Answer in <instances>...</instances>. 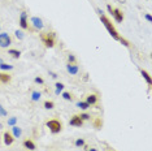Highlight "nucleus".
Returning a JSON list of instances; mask_svg holds the SVG:
<instances>
[{"mask_svg": "<svg viewBox=\"0 0 152 151\" xmlns=\"http://www.w3.org/2000/svg\"><path fill=\"white\" fill-rule=\"evenodd\" d=\"M69 124L72 125V127H77V128H81L83 125V120L79 117V115H74L72 119H70Z\"/></svg>", "mask_w": 152, "mask_h": 151, "instance_id": "423d86ee", "label": "nucleus"}, {"mask_svg": "<svg viewBox=\"0 0 152 151\" xmlns=\"http://www.w3.org/2000/svg\"><path fill=\"white\" fill-rule=\"evenodd\" d=\"M76 146H77V147H82V146H85V139L78 138L76 141Z\"/></svg>", "mask_w": 152, "mask_h": 151, "instance_id": "393cba45", "label": "nucleus"}, {"mask_svg": "<svg viewBox=\"0 0 152 151\" xmlns=\"http://www.w3.org/2000/svg\"><path fill=\"white\" fill-rule=\"evenodd\" d=\"M77 107H78V108H81V109H83V111H85V109H87V108H90V107H91V106L88 104L87 102H78V103H77Z\"/></svg>", "mask_w": 152, "mask_h": 151, "instance_id": "a211bd4d", "label": "nucleus"}, {"mask_svg": "<svg viewBox=\"0 0 152 151\" xmlns=\"http://www.w3.org/2000/svg\"><path fill=\"white\" fill-rule=\"evenodd\" d=\"M20 26L22 29H28L29 28V24H28V13L26 12H22L21 16H20Z\"/></svg>", "mask_w": 152, "mask_h": 151, "instance_id": "0eeeda50", "label": "nucleus"}, {"mask_svg": "<svg viewBox=\"0 0 152 151\" xmlns=\"http://www.w3.org/2000/svg\"><path fill=\"white\" fill-rule=\"evenodd\" d=\"M49 76H51L52 78H57V74H56L55 72H49Z\"/></svg>", "mask_w": 152, "mask_h": 151, "instance_id": "473e14b6", "label": "nucleus"}, {"mask_svg": "<svg viewBox=\"0 0 152 151\" xmlns=\"http://www.w3.org/2000/svg\"><path fill=\"white\" fill-rule=\"evenodd\" d=\"M11 44H12L11 37L7 34V33H1V34H0V47L7 48V47H9Z\"/></svg>", "mask_w": 152, "mask_h": 151, "instance_id": "39448f33", "label": "nucleus"}, {"mask_svg": "<svg viewBox=\"0 0 152 151\" xmlns=\"http://www.w3.org/2000/svg\"><path fill=\"white\" fill-rule=\"evenodd\" d=\"M56 86V95H59V94H60V91H63V90H64V83H61V82H57L55 85Z\"/></svg>", "mask_w": 152, "mask_h": 151, "instance_id": "aec40b11", "label": "nucleus"}, {"mask_svg": "<svg viewBox=\"0 0 152 151\" xmlns=\"http://www.w3.org/2000/svg\"><path fill=\"white\" fill-rule=\"evenodd\" d=\"M0 28H1V25H0Z\"/></svg>", "mask_w": 152, "mask_h": 151, "instance_id": "e433bc0d", "label": "nucleus"}, {"mask_svg": "<svg viewBox=\"0 0 152 151\" xmlns=\"http://www.w3.org/2000/svg\"><path fill=\"white\" fill-rule=\"evenodd\" d=\"M53 107H55V103L52 102V100H46L44 102V108L46 109H52Z\"/></svg>", "mask_w": 152, "mask_h": 151, "instance_id": "412c9836", "label": "nucleus"}, {"mask_svg": "<svg viewBox=\"0 0 152 151\" xmlns=\"http://www.w3.org/2000/svg\"><path fill=\"white\" fill-rule=\"evenodd\" d=\"M118 1H120V3H122V4L126 3V0H118Z\"/></svg>", "mask_w": 152, "mask_h": 151, "instance_id": "f704fd0d", "label": "nucleus"}, {"mask_svg": "<svg viewBox=\"0 0 152 151\" xmlns=\"http://www.w3.org/2000/svg\"><path fill=\"white\" fill-rule=\"evenodd\" d=\"M66 71L69 72L70 74H77L78 73V71H79V68H78V65H76V64H68L66 65Z\"/></svg>", "mask_w": 152, "mask_h": 151, "instance_id": "9b49d317", "label": "nucleus"}, {"mask_svg": "<svg viewBox=\"0 0 152 151\" xmlns=\"http://www.w3.org/2000/svg\"><path fill=\"white\" fill-rule=\"evenodd\" d=\"M3 139H4V143H5L7 146H11L14 142V137H13V134H11L9 132H5L3 134Z\"/></svg>", "mask_w": 152, "mask_h": 151, "instance_id": "6e6552de", "label": "nucleus"}, {"mask_svg": "<svg viewBox=\"0 0 152 151\" xmlns=\"http://www.w3.org/2000/svg\"><path fill=\"white\" fill-rule=\"evenodd\" d=\"M55 37H56L55 33H42L40 34V39H42L43 44L48 47V48H52L55 46Z\"/></svg>", "mask_w": 152, "mask_h": 151, "instance_id": "f03ea898", "label": "nucleus"}, {"mask_svg": "<svg viewBox=\"0 0 152 151\" xmlns=\"http://www.w3.org/2000/svg\"><path fill=\"white\" fill-rule=\"evenodd\" d=\"M79 117H81L83 121H86V120H90V117H91V116H90V115H87V113H81V115H79Z\"/></svg>", "mask_w": 152, "mask_h": 151, "instance_id": "c756f323", "label": "nucleus"}, {"mask_svg": "<svg viewBox=\"0 0 152 151\" xmlns=\"http://www.w3.org/2000/svg\"><path fill=\"white\" fill-rule=\"evenodd\" d=\"M86 102H87L90 106L96 104V103H97V95H95V94H90V95H87Z\"/></svg>", "mask_w": 152, "mask_h": 151, "instance_id": "f8f14e48", "label": "nucleus"}, {"mask_svg": "<svg viewBox=\"0 0 152 151\" xmlns=\"http://www.w3.org/2000/svg\"><path fill=\"white\" fill-rule=\"evenodd\" d=\"M120 42H121V43L122 44H124V46L125 47H130V43H129V40H126V39H125V38H122V37H120Z\"/></svg>", "mask_w": 152, "mask_h": 151, "instance_id": "bb28decb", "label": "nucleus"}, {"mask_svg": "<svg viewBox=\"0 0 152 151\" xmlns=\"http://www.w3.org/2000/svg\"><path fill=\"white\" fill-rule=\"evenodd\" d=\"M46 125H47V128L51 130V133H53V134H57V133H60L61 130H63V124L59 120H49V121H47Z\"/></svg>", "mask_w": 152, "mask_h": 151, "instance_id": "7ed1b4c3", "label": "nucleus"}, {"mask_svg": "<svg viewBox=\"0 0 152 151\" xmlns=\"http://www.w3.org/2000/svg\"><path fill=\"white\" fill-rule=\"evenodd\" d=\"M107 9H108V12L111 13V15L114 17V20H116V22H118V24H121L122 21H124V13L121 12V11L118 9V8H113L112 5H107Z\"/></svg>", "mask_w": 152, "mask_h": 151, "instance_id": "20e7f679", "label": "nucleus"}, {"mask_svg": "<svg viewBox=\"0 0 152 151\" xmlns=\"http://www.w3.org/2000/svg\"><path fill=\"white\" fill-rule=\"evenodd\" d=\"M94 127L96 128V129H100V128L103 127V121H101V119H99V117H97L96 120L94 121Z\"/></svg>", "mask_w": 152, "mask_h": 151, "instance_id": "4be33fe9", "label": "nucleus"}, {"mask_svg": "<svg viewBox=\"0 0 152 151\" xmlns=\"http://www.w3.org/2000/svg\"><path fill=\"white\" fill-rule=\"evenodd\" d=\"M144 18H146L148 22H152V17H151V15H148V13H147V15H144Z\"/></svg>", "mask_w": 152, "mask_h": 151, "instance_id": "2f4dec72", "label": "nucleus"}, {"mask_svg": "<svg viewBox=\"0 0 152 151\" xmlns=\"http://www.w3.org/2000/svg\"><path fill=\"white\" fill-rule=\"evenodd\" d=\"M8 53H9V55H12V57H14V59H18L20 56H21V52H20L18 49H9V51H8Z\"/></svg>", "mask_w": 152, "mask_h": 151, "instance_id": "f3484780", "label": "nucleus"}, {"mask_svg": "<svg viewBox=\"0 0 152 151\" xmlns=\"http://www.w3.org/2000/svg\"><path fill=\"white\" fill-rule=\"evenodd\" d=\"M140 74H142V76H143V78L146 80V82L148 83V85H151V82H152V80H151V76H149V74L147 73V72L144 71V69H140Z\"/></svg>", "mask_w": 152, "mask_h": 151, "instance_id": "2eb2a0df", "label": "nucleus"}, {"mask_svg": "<svg viewBox=\"0 0 152 151\" xmlns=\"http://www.w3.org/2000/svg\"><path fill=\"white\" fill-rule=\"evenodd\" d=\"M88 151H97V148H95V147H92V148H88Z\"/></svg>", "mask_w": 152, "mask_h": 151, "instance_id": "72a5a7b5", "label": "nucleus"}, {"mask_svg": "<svg viewBox=\"0 0 152 151\" xmlns=\"http://www.w3.org/2000/svg\"><path fill=\"white\" fill-rule=\"evenodd\" d=\"M24 147L28 148V150H30V151H34L35 148H37V146H35V143H34L31 139H25L24 141Z\"/></svg>", "mask_w": 152, "mask_h": 151, "instance_id": "9d476101", "label": "nucleus"}, {"mask_svg": "<svg viewBox=\"0 0 152 151\" xmlns=\"http://www.w3.org/2000/svg\"><path fill=\"white\" fill-rule=\"evenodd\" d=\"M40 96H42V94H40L39 91H33V93H31V100H33V102H38L40 99Z\"/></svg>", "mask_w": 152, "mask_h": 151, "instance_id": "dca6fc26", "label": "nucleus"}, {"mask_svg": "<svg viewBox=\"0 0 152 151\" xmlns=\"http://www.w3.org/2000/svg\"><path fill=\"white\" fill-rule=\"evenodd\" d=\"M12 81V77H11V74L8 73H0V82L3 83H9Z\"/></svg>", "mask_w": 152, "mask_h": 151, "instance_id": "ddd939ff", "label": "nucleus"}, {"mask_svg": "<svg viewBox=\"0 0 152 151\" xmlns=\"http://www.w3.org/2000/svg\"><path fill=\"white\" fill-rule=\"evenodd\" d=\"M68 61H69V64H76V61H77V59H76V56L74 55H68Z\"/></svg>", "mask_w": 152, "mask_h": 151, "instance_id": "5701e85b", "label": "nucleus"}, {"mask_svg": "<svg viewBox=\"0 0 152 151\" xmlns=\"http://www.w3.org/2000/svg\"><path fill=\"white\" fill-rule=\"evenodd\" d=\"M100 16V20H101V22H103V25L105 26V29L108 30V33L111 34V37L113 38L114 40H118L120 39V34H118V31L116 30V28H114V25L111 22V20L107 17L104 13H101V15H99Z\"/></svg>", "mask_w": 152, "mask_h": 151, "instance_id": "f257e3e1", "label": "nucleus"}, {"mask_svg": "<svg viewBox=\"0 0 152 151\" xmlns=\"http://www.w3.org/2000/svg\"><path fill=\"white\" fill-rule=\"evenodd\" d=\"M12 130H13V137H14V138H18V137H21V134H22L21 128H18L17 125H14V127H12Z\"/></svg>", "mask_w": 152, "mask_h": 151, "instance_id": "4468645a", "label": "nucleus"}, {"mask_svg": "<svg viewBox=\"0 0 152 151\" xmlns=\"http://www.w3.org/2000/svg\"><path fill=\"white\" fill-rule=\"evenodd\" d=\"M7 115H8V112H7L5 109H4L3 106H0V116H1V117H5Z\"/></svg>", "mask_w": 152, "mask_h": 151, "instance_id": "c85d7f7f", "label": "nucleus"}, {"mask_svg": "<svg viewBox=\"0 0 152 151\" xmlns=\"http://www.w3.org/2000/svg\"><path fill=\"white\" fill-rule=\"evenodd\" d=\"M16 123H17V117H11V119H8V125H11V127H14Z\"/></svg>", "mask_w": 152, "mask_h": 151, "instance_id": "b1692460", "label": "nucleus"}, {"mask_svg": "<svg viewBox=\"0 0 152 151\" xmlns=\"http://www.w3.org/2000/svg\"><path fill=\"white\" fill-rule=\"evenodd\" d=\"M35 83H39V85H43L44 83V81H43V78H40V77H35Z\"/></svg>", "mask_w": 152, "mask_h": 151, "instance_id": "7c9ffc66", "label": "nucleus"}, {"mask_svg": "<svg viewBox=\"0 0 152 151\" xmlns=\"http://www.w3.org/2000/svg\"><path fill=\"white\" fill-rule=\"evenodd\" d=\"M14 34H16V37L18 38L20 40H22V39H24V33H22V31H20V30H16V31H14Z\"/></svg>", "mask_w": 152, "mask_h": 151, "instance_id": "cd10ccee", "label": "nucleus"}, {"mask_svg": "<svg viewBox=\"0 0 152 151\" xmlns=\"http://www.w3.org/2000/svg\"><path fill=\"white\" fill-rule=\"evenodd\" d=\"M1 63H3V59H1V57H0V64H1Z\"/></svg>", "mask_w": 152, "mask_h": 151, "instance_id": "c9c22d12", "label": "nucleus"}, {"mask_svg": "<svg viewBox=\"0 0 152 151\" xmlns=\"http://www.w3.org/2000/svg\"><path fill=\"white\" fill-rule=\"evenodd\" d=\"M31 24H33V26L35 29H38V30H40V29H43V21L39 18V17H33L31 18Z\"/></svg>", "mask_w": 152, "mask_h": 151, "instance_id": "1a4fd4ad", "label": "nucleus"}, {"mask_svg": "<svg viewBox=\"0 0 152 151\" xmlns=\"http://www.w3.org/2000/svg\"><path fill=\"white\" fill-rule=\"evenodd\" d=\"M0 69L1 71H12L13 65H9V64H7V63H1L0 64Z\"/></svg>", "mask_w": 152, "mask_h": 151, "instance_id": "6ab92c4d", "label": "nucleus"}, {"mask_svg": "<svg viewBox=\"0 0 152 151\" xmlns=\"http://www.w3.org/2000/svg\"><path fill=\"white\" fill-rule=\"evenodd\" d=\"M63 98H64L65 100H72L73 96H72V94L70 93H66V91H65V93H63Z\"/></svg>", "mask_w": 152, "mask_h": 151, "instance_id": "a878e982", "label": "nucleus"}]
</instances>
